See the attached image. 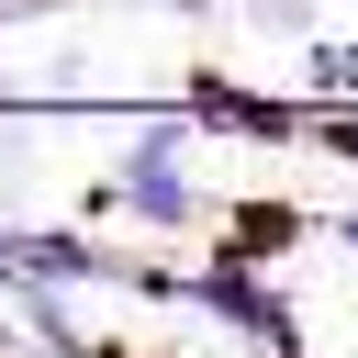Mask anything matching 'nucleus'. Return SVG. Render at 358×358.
Segmentation results:
<instances>
[{
  "label": "nucleus",
  "mask_w": 358,
  "mask_h": 358,
  "mask_svg": "<svg viewBox=\"0 0 358 358\" xmlns=\"http://www.w3.org/2000/svg\"><path fill=\"white\" fill-rule=\"evenodd\" d=\"M168 291H179V302H201V313H224V324H235V336H257V347H291L280 291H268L257 268H235V257H224V268H201V280H168Z\"/></svg>",
  "instance_id": "1"
},
{
  "label": "nucleus",
  "mask_w": 358,
  "mask_h": 358,
  "mask_svg": "<svg viewBox=\"0 0 358 358\" xmlns=\"http://www.w3.org/2000/svg\"><path fill=\"white\" fill-rule=\"evenodd\" d=\"M336 246H347V257H358V213H347V224H336Z\"/></svg>",
  "instance_id": "2"
}]
</instances>
